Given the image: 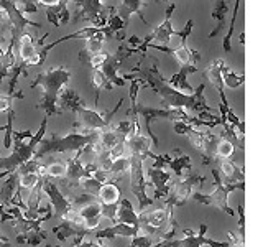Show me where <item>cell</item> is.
<instances>
[{"mask_svg": "<svg viewBox=\"0 0 263 247\" xmlns=\"http://www.w3.org/2000/svg\"><path fill=\"white\" fill-rule=\"evenodd\" d=\"M143 81L146 82V86H150L156 94H160L163 99V105H168L170 109H184V111H194L197 114L201 112H211V107L205 104L204 99V84H201L194 91V94L187 96L179 93L178 89L170 86L166 79L158 73L156 68L148 69L143 74Z\"/></svg>", "mask_w": 263, "mask_h": 247, "instance_id": "cell-1", "label": "cell"}, {"mask_svg": "<svg viewBox=\"0 0 263 247\" xmlns=\"http://www.w3.org/2000/svg\"><path fill=\"white\" fill-rule=\"evenodd\" d=\"M71 79V71L68 68H51L48 71L40 73L36 79L33 81L31 87L41 86L45 89V96L43 99L38 102L40 109H45L46 115H53V114H61L63 109L60 107V93L61 89L69 84Z\"/></svg>", "mask_w": 263, "mask_h": 247, "instance_id": "cell-2", "label": "cell"}, {"mask_svg": "<svg viewBox=\"0 0 263 247\" xmlns=\"http://www.w3.org/2000/svg\"><path fill=\"white\" fill-rule=\"evenodd\" d=\"M46 127H48V115L41 120L40 129L33 134V132H15L12 134V142H13V152L5 156L4 160H0V170H8L13 171L20 167L22 163L31 160L35 156L36 147L41 142V138L46 134Z\"/></svg>", "mask_w": 263, "mask_h": 247, "instance_id": "cell-3", "label": "cell"}, {"mask_svg": "<svg viewBox=\"0 0 263 247\" xmlns=\"http://www.w3.org/2000/svg\"><path fill=\"white\" fill-rule=\"evenodd\" d=\"M99 140V130H86L82 129L81 132H71L66 135L53 134L49 138H41V142L36 147V152L33 158H43L49 153H63V152H79L89 144H97Z\"/></svg>", "mask_w": 263, "mask_h": 247, "instance_id": "cell-4", "label": "cell"}, {"mask_svg": "<svg viewBox=\"0 0 263 247\" xmlns=\"http://www.w3.org/2000/svg\"><path fill=\"white\" fill-rule=\"evenodd\" d=\"M212 177L216 180V189L209 195H204L201 191H194L191 195V198L196 200L197 203H202L208 206H217L219 209L227 213L229 216H235V211L230 208V204H229V195L232 191H237V189H245V183L243 181H226L220 177L219 170H216V168H212Z\"/></svg>", "mask_w": 263, "mask_h": 247, "instance_id": "cell-5", "label": "cell"}, {"mask_svg": "<svg viewBox=\"0 0 263 247\" xmlns=\"http://www.w3.org/2000/svg\"><path fill=\"white\" fill-rule=\"evenodd\" d=\"M143 160L138 155H130V189L138 200V209L145 211L146 206L153 204L155 200L146 198V180H145V171H143Z\"/></svg>", "mask_w": 263, "mask_h": 247, "instance_id": "cell-6", "label": "cell"}, {"mask_svg": "<svg viewBox=\"0 0 263 247\" xmlns=\"http://www.w3.org/2000/svg\"><path fill=\"white\" fill-rule=\"evenodd\" d=\"M205 181L204 177H197L193 173H187L186 177L179 178L175 186L170 189V193L166 195V206L168 208H175V206H183L187 198H191V195L196 191L197 188H201L202 183Z\"/></svg>", "mask_w": 263, "mask_h": 247, "instance_id": "cell-7", "label": "cell"}, {"mask_svg": "<svg viewBox=\"0 0 263 247\" xmlns=\"http://www.w3.org/2000/svg\"><path fill=\"white\" fill-rule=\"evenodd\" d=\"M41 191L49 198V204H51V208L54 209L53 216L66 218L69 213L74 211L72 201L60 191V188H58V185L54 183L51 177H41Z\"/></svg>", "mask_w": 263, "mask_h": 247, "instance_id": "cell-8", "label": "cell"}, {"mask_svg": "<svg viewBox=\"0 0 263 247\" xmlns=\"http://www.w3.org/2000/svg\"><path fill=\"white\" fill-rule=\"evenodd\" d=\"M66 218L78 221L79 224H82L86 229H89L92 233V229L99 227L102 219V204L101 201H87L86 204H82L81 208L78 209V213H69Z\"/></svg>", "mask_w": 263, "mask_h": 247, "instance_id": "cell-9", "label": "cell"}, {"mask_svg": "<svg viewBox=\"0 0 263 247\" xmlns=\"http://www.w3.org/2000/svg\"><path fill=\"white\" fill-rule=\"evenodd\" d=\"M53 234L58 237V241L60 242H64L66 239H69V237H76V241H74V244H72V247H76L79 242H82V239H84L87 234H90V231L86 229L82 224H79L78 221L64 218V221L61 222V224L53 227Z\"/></svg>", "mask_w": 263, "mask_h": 247, "instance_id": "cell-10", "label": "cell"}, {"mask_svg": "<svg viewBox=\"0 0 263 247\" xmlns=\"http://www.w3.org/2000/svg\"><path fill=\"white\" fill-rule=\"evenodd\" d=\"M164 165H168L171 168V171H175V175L183 178L186 177L187 173H191V158H189L187 155H179V156H171V155H156L155 156V162L152 167L155 168H163Z\"/></svg>", "mask_w": 263, "mask_h": 247, "instance_id": "cell-11", "label": "cell"}, {"mask_svg": "<svg viewBox=\"0 0 263 247\" xmlns=\"http://www.w3.org/2000/svg\"><path fill=\"white\" fill-rule=\"evenodd\" d=\"M146 173H148V183L155 188V195H153L155 200L166 196L171 189V185H170L171 173L164 171L163 168H155V167H150Z\"/></svg>", "mask_w": 263, "mask_h": 247, "instance_id": "cell-12", "label": "cell"}, {"mask_svg": "<svg viewBox=\"0 0 263 247\" xmlns=\"http://www.w3.org/2000/svg\"><path fill=\"white\" fill-rule=\"evenodd\" d=\"M138 231H140V226H130V224L117 222V224L112 227L97 231L96 237H97V241H102V239H115V237H134L138 234Z\"/></svg>", "mask_w": 263, "mask_h": 247, "instance_id": "cell-13", "label": "cell"}, {"mask_svg": "<svg viewBox=\"0 0 263 247\" xmlns=\"http://www.w3.org/2000/svg\"><path fill=\"white\" fill-rule=\"evenodd\" d=\"M194 71H197L196 66H191V64L181 66V69L175 74V76H171L170 79H166V82H168L170 86L175 87V89H178L179 93L191 96V94H194V89H193L191 84L187 82V74H191V73H194Z\"/></svg>", "mask_w": 263, "mask_h": 247, "instance_id": "cell-14", "label": "cell"}, {"mask_svg": "<svg viewBox=\"0 0 263 247\" xmlns=\"http://www.w3.org/2000/svg\"><path fill=\"white\" fill-rule=\"evenodd\" d=\"M64 177H66V180H68V183L71 186H76V185L81 183L82 178L90 177L89 173L86 171V168H84V163L79 160L78 152H76V156H74V158L66 162V175Z\"/></svg>", "mask_w": 263, "mask_h": 247, "instance_id": "cell-15", "label": "cell"}, {"mask_svg": "<svg viewBox=\"0 0 263 247\" xmlns=\"http://www.w3.org/2000/svg\"><path fill=\"white\" fill-rule=\"evenodd\" d=\"M115 221L122 222V224H130V226H140L138 213L135 211L134 204H132L127 198H120L119 208H117V216Z\"/></svg>", "mask_w": 263, "mask_h": 247, "instance_id": "cell-16", "label": "cell"}, {"mask_svg": "<svg viewBox=\"0 0 263 247\" xmlns=\"http://www.w3.org/2000/svg\"><path fill=\"white\" fill-rule=\"evenodd\" d=\"M224 68H226L224 60L216 58V60H214L204 71V78L208 79L211 84L219 91V93L224 91V81H222V71H224Z\"/></svg>", "mask_w": 263, "mask_h": 247, "instance_id": "cell-17", "label": "cell"}, {"mask_svg": "<svg viewBox=\"0 0 263 247\" xmlns=\"http://www.w3.org/2000/svg\"><path fill=\"white\" fill-rule=\"evenodd\" d=\"M146 2L145 0H123V2L120 4V7H119V16L122 19V22L125 23V27H127V23H128V20H130V16L134 15V13H138L140 16H142V8H143V5H145ZM142 20L146 23V20L142 16Z\"/></svg>", "mask_w": 263, "mask_h": 247, "instance_id": "cell-18", "label": "cell"}, {"mask_svg": "<svg viewBox=\"0 0 263 247\" xmlns=\"http://www.w3.org/2000/svg\"><path fill=\"white\" fill-rule=\"evenodd\" d=\"M205 231L208 224H199V234H196L193 229L184 231V239H179V247H202L205 244Z\"/></svg>", "mask_w": 263, "mask_h": 247, "instance_id": "cell-19", "label": "cell"}, {"mask_svg": "<svg viewBox=\"0 0 263 247\" xmlns=\"http://www.w3.org/2000/svg\"><path fill=\"white\" fill-rule=\"evenodd\" d=\"M120 189L115 183H102L97 193V200L101 204H115L120 201Z\"/></svg>", "mask_w": 263, "mask_h": 247, "instance_id": "cell-20", "label": "cell"}, {"mask_svg": "<svg viewBox=\"0 0 263 247\" xmlns=\"http://www.w3.org/2000/svg\"><path fill=\"white\" fill-rule=\"evenodd\" d=\"M173 56L176 58V61L181 66H187V64L196 66L197 61L201 60V55L197 53V51H194V49H191L187 45H183V46L176 48L175 51H173Z\"/></svg>", "mask_w": 263, "mask_h": 247, "instance_id": "cell-21", "label": "cell"}, {"mask_svg": "<svg viewBox=\"0 0 263 247\" xmlns=\"http://www.w3.org/2000/svg\"><path fill=\"white\" fill-rule=\"evenodd\" d=\"M227 10H229V7H227V2H226V0H217V4H216V8H214L212 16L219 22V27H217L216 30H214V31L209 33V38L217 37L219 33H220L222 30H224V27H226V13H227Z\"/></svg>", "mask_w": 263, "mask_h": 247, "instance_id": "cell-22", "label": "cell"}, {"mask_svg": "<svg viewBox=\"0 0 263 247\" xmlns=\"http://www.w3.org/2000/svg\"><path fill=\"white\" fill-rule=\"evenodd\" d=\"M46 239L45 231H27V233H20L15 237V241L18 244H30L33 247L40 245V242H43Z\"/></svg>", "mask_w": 263, "mask_h": 247, "instance_id": "cell-23", "label": "cell"}, {"mask_svg": "<svg viewBox=\"0 0 263 247\" xmlns=\"http://www.w3.org/2000/svg\"><path fill=\"white\" fill-rule=\"evenodd\" d=\"M18 53H20V60L27 63L30 58L36 53V48L35 43L31 41V37L28 33H23L20 37V45H18Z\"/></svg>", "mask_w": 263, "mask_h": 247, "instance_id": "cell-24", "label": "cell"}, {"mask_svg": "<svg viewBox=\"0 0 263 247\" xmlns=\"http://www.w3.org/2000/svg\"><path fill=\"white\" fill-rule=\"evenodd\" d=\"M234 152H235L234 142H230V140L226 138V137H219L216 148H214V153H216V156H219V158H222V160H226V158H230V156L234 155Z\"/></svg>", "mask_w": 263, "mask_h": 247, "instance_id": "cell-25", "label": "cell"}, {"mask_svg": "<svg viewBox=\"0 0 263 247\" xmlns=\"http://www.w3.org/2000/svg\"><path fill=\"white\" fill-rule=\"evenodd\" d=\"M222 81H224L226 87L237 89V87H240L243 84L245 76H243V74H237L235 71L230 69L229 66H226L224 71H222Z\"/></svg>", "mask_w": 263, "mask_h": 247, "instance_id": "cell-26", "label": "cell"}, {"mask_svg": "<svg viewBox=\"0 0 263 247\" xmlns=\"http://www.w3.org/2000/svg\"><path fill=\"white\" fill-rule=\"evenodd\" d=\"M128 170H130V156L123 155V156H119V158L112 160L107 173H109V175L119 177V175H125V173H128Z\"/></svg>", "mask_w": 263, "mask_h": 247, "instance_id": "cell-27", "label": "cell"}, {"mask_svg": "<svg viewBox=\"0 0 263 247\" xmlns=\"http://www.w3.org/2000/svg\"><path fill=\"white\" fill-rule=\"evenodd\" d=\"M79 185H81L82 188H84L86 195H89V196H97L99 189H101V186H102L101 181L96 180L94 177H86V178H82Z\"/></svg>", "mask_w": 263, "mask_h": 247, "instance_id": "cell-28", "label": "cell"}, {"mask_svg": "<svg viewBox=\"0 0 263 247\" xmlns=\"http://www.w3.org/2000/svg\"><path fill=\"white\" fill-rule=\"evenodd\" d=\"M238 7H240V0H237V2H235L234 13H232V20H230V27H229L227 35L224 37V51H226V53H229L230 49H232V45H230V41H232V35H234V28H235V20H237Z\"/></svg>", "mask_w": 263, "mask_h": 247, "instance_id": "cell-29", "label": "cell"}, {"mask_svg": "<svg viewBox=\"0 0 263 247\" xmlns=\"http://www.w3.org/2000/svg\"><path fill=\"white\" fill-rule=\"evenodd\" d=\"M156 241H158V237L155 236H150L146 233H142V231H138V234L134 236V239H132V244L134 247H152Z\"/></svg>", "mask_w": 263, "mask_h": 247, "instance_id": "cell-30", "label": "cell"}, {"mask_svg": "<svg viewBox=\"0 0 263 247\" xmlns=\"http://www.w3.org/2000/svg\"><path fill=\"white\" fill-rule=\"evenodd\" d=\"M66 175V163L64 162H51L46 165V177L51 178H64Z\"/></svg>", "mask_w": 263, "mask_h": 247, "instance_id": "cell-31", "label": "cell"}, {"mask_svg": "<svg viewBox=\"0 0 263 247\" xmlns=\"http://www.w3.org/2000/svg\"><path fill=\"white\" fill-rule=\"evenodd\" d=\"M13 117H15V112L10 109V111H8V122H7V126H5V127H0V132H5V138H4V145H5V148H12Z\"/></svg>", "mask_w": 263, "mask_h": 247, "instance_id": "cell-32", "label": "cell"}, {"mask_svg": "<svg viewBox=\"0 0 263 247\" xmlns=\"http://www.w3.org/2000/svg\"><path fill=\"white\" fill-rule=\"evenodd\" d=\"M40 175L38 173H25V175H18V185L20 188H25V189H31V188H35L36 183L40 181Z\"/></svg>", "mask_w": 263, "mask_h": 247, "instance_id": "cell-33", "label": "cell"}, {"mask_svg": "<svg viewBox=\"0 0 263 247\" xmlns=\"http://www.w3.org/2000/svg\"><path fill=\"white\" fill-rule=\"evenodd\" d=\"M92 84L99 89V91H102V89H112L114 86L110 84L109 81H107V78H105V74H104V71L101 69V68H97V69H94V74H92Z\"/></svg>", "mask_w": 263, "mask_h": 247, "instance_id": "cell-34", "label": "cell"}, {"mask_svg": "<svg viewBox=\"0 0 263 247\" xmlns=\"http://www.w3.org/2000/svg\"><path fill=\"white\" fill-rule=\"evenodd\" d=\"M237 216H238V236L243 239L245 237V211H243V201L238 203Z\"/></svg>", "mask_w": 263, "mask_h": 247, "instance_id": "cell-35", "label": "cell"}, {"mask_svg": "<svg viewBox=\"0 0 263 247\" xmlns=\"http://www.w3.org/2000/svg\"><path fill=\"white\" fill-rule=\"evenodd\" d=\"M117 208H119V203L102 204V218H109V219L115 221V216H117Z\"/></svg>", "mask_w": 263, "mask_h": 247, "instance_id": "cell-36", "label": "cell"}, {"mask_svg": "<svg viewBox=\"0 0 263 247\" xmlns=\"http://www.w3.org/2000/svg\"><path fill=\"white\" fill-rule=\"evenodd\" d=\"M107 53H104V51H101V53H96V55H92L90 56V60H89V63H90V66H92L94 69H97V68H101V66L105 63V60H107Z\"/></svg>", "mask_w": 263, "mask_h": 247, "instance_id": "cell-37", "label": "cell"}, {"mask_svg": "<svg viewBox=\"0 0 263 247\" xmlns=\"http://www.w3.org/2000/svg\"><path fill=\"white\" fill-rule=\"evenodd\" d=\"M152 247H179V239H158Z\"/></svg>", "mask_w": 263, "mask_h": 247, "instance_id": "cell-38", "label": "cell"}, {"mask_svg": "<svg viewBox=\"0 0 263 247\" xmlns=\"http://www.w3.org/2000/svg\"><path fill=\"white\" fill-rule=\"evenodd\" d=\"M12 99L10 96H0V112H8L12 109Z\"/></svg>", "mask_w": 263, "mask_h": 247, "instance_id": "cell-39", "label": "cell"}, {"mask_svg": "<svg viewBox=\"0 0 263 247\" xmlns=\"http://www.w3.org/2000/svg\"><path fill=\"white\" fill-rule=\"evenodd\" d=\"M35 2L45 7H56V5H60L63 0H35Z\"/></svg>", "mask_w": 263, "mask_h": 247, "instance_id": "cell-40", "label": "cell"}, {"mask_svg": "<svg viewBox=\"0 0 263 247\" xmlns=\"http://www.w3.org/2000/svg\"><path fill=\"white\" fill-rule=\"evenodd\" d=\"M0 247H13L10 242H8V239L4 237V236H0Z\"/></svg>", "mask_w": 263, "mask_h": 247, "instance_id": "cell-41", "label": "cell"}, {"mask_svg": "<svg viewBox=\"0 0 263 247\" xmlns=\"http://www.w3.org/2000/svg\"><path fill=\"white\" fill-rule=\"evenodd\" d=\"M4 58H5V51L2 48H0V64H2V61H4Z\"/></svg>", "mask_w": 263, "mask_h": 247, "instance_id": "cell-42", "label": "cell"}, {"mask_svg": "<svg viewBox=\"0 0 263 247\" xmlns=\"http://www.w3.org/2000/svg\"><path fill=\"white\" fill-rule=\"evenodd\" d=\"M92 247H109V245H104L102 241H97L96 244H92Z\"/></svg>", "mask_w": 263, "mask_h": 247, "instance_id": "cell-43", "label": "cell"}, {"mask_svg": "<svg viewBox=\"0 0 263 247\" xmlns=\"http://www.w3.org/2000/svg\"><path fill=\"white\" fill-rule=\"evenodd\" d=\"M128 247H134V245H128Z\"/></svg>", "mask_w": 263, "mask_h": 247, "instance_id": "cell-44", "label": "cell"}]
</instances>
